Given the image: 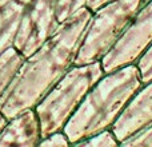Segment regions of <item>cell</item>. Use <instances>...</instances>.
<instances>
[{"label":"cell","instance_id":"d6986e66","mask_svg":"<svg viewBox=\"0 0 152 147\" xmlns=\"http://www.w3.org/2000/svg\"><path fill=\"white\" fill-rule=\"evenodd\" d=\"M18 1L23 3V4H27V3H28V1H31V0H18Z\"/></svg>","mask_w":152,"mask_h":147},{"label":"cell","instance_id":"9c48e42d","mask_svg":"<svg viewBox=\"0 0 152 147\" xmlns=\"http://www.w3.org/2000/svg\"><path fill=\"white\" fill-rule=\"evenodd\" d=\"M24 5L18 0H10L0 7V56L13 47Z\"/></svg>","mask_w":152,"mask_h":147},{"label":"cell","instance_id":"8fae6325","mask_svg":"<svg viewBox=\"0 0 152 147\" xmlns=\"http://www.w3.org/2000/svg\"><path fill=\"white\" fill-rule=\"evenodd\" d=\"M75 146H77V147H116V146H120V143L116 139L112 130L105 129L103 131H99L96 134L77 142Z\"/></svg>","mask_w":152,"mask_h":147},{"label":"cell","instance_id":"5b68a950","mask_svg":"<svg viewBox=\"0 0 152 147\" xmlns=\"http://www.w3.org/2000/svg\"><path fill=\"white\" fill-rule=\"evenodd\" d=\"M152 43V0L143 3L128 28L100 60L104 74L137 62Z\"/></svg>","mask_w":152,"mask_h":147},{"label":"cell","instance_id":"ba28073f","mask_svg":"<svg viewBox=\"0 0 152 147\" xmlns=\"http://www.w3.org/2000/svg\"><path fill=\"white\" fill-rule=\"evenodd\" d=\"M42 139L40 122L35 108H27L7 121L0 132V147H34Z\"/></svg>","mask_w":152,"mask_h":147},{"label":"cell","instance_id":"8992f818","mask_svg":"<svg viewBox=\"0 0 152 147\" xmlns=\"http://www.w3.org/2000/svg\"><path fill=\"white\" fill-rule=\"evenodd\" d=\"M56 0H31L24 5L13 47L24 56L34 54L59 28Z\"/></svg>","mask_w":152,"mask_h":147},{"label":"cell","instance_id":"277c9868","mask_svg":"<svg viewBox=\"0 0 152 147\" xmlns=\"http://www.w3.org/2000/svg\"><path fill=\"white\" fill-rule=\"evenodd\" d=\"M143 0H111L92 12L86 28L74 64L100 62L124 34Z\"/></svg>","mask_w":152,"mask_h":147},{"label":"cell","instance_id":"9a60e30c","mask_svg":"<svg viewBox=\"0 0 152 147\" xmlns=\"http://www.w3.org/2000/svg\"><path fill=\"white\" fill-rule=\"evenodd\" d=\"M37 146H43V147H68L71 146L67 135L64 134L63 130L60 131H55L51 134L45 135L40 139L39 145Z\"/></svg>","mask_w":152,"mask_h":147},{"label":"cell","instance_id":"52a82bcc","mask_svg":"<svg viewBox=\"0 0 152 147\" xmlns=\"http://www.w3.org/2000/svg\"><path fill=\"white\" fill-rule=\"evenodd\" d=\"M148 124H152V80L137 90L111 130L120 143Z\"/></svg>","mask_w":152,"mask_h":147},{"label":"cell","instance_id":"7c38bea8","mask_svg":"<svg viewBox=\"0 0 152 147\" xmlns=\"http://www.w3.org/2000/svg\"><path fill=\"white\" fill-rule=\"evenodd\" d=\"M86 1L87 0H56L55 13L59 24L68 20L79 10L86 7Z\"/></svg>","mask_w":152,"mask_h":147},{"label":"cell","instance_id":"30bf717a","mask_svg":"<svg viewBox=\"0 0 152 147\" xmlns=\"http://www.w3.org/2000/svg\"><path fill=\"white\" fill-rule=\"evenodd\" d=\"M23 60L24 56L15 47H11L0 56V98L12 82Z\"/></svg>","mask_w":152,"mask_h":147},{"label":"cell","instance_id":"ac0fdd59","mask_svg":"<svg viewBox=\"0 0 152 147\" xmlns=\"http://www.w3.org/2000/svg\"><path fill=\"white\" fill-rule=\"evenodd\" d=\"M10 1V0H0V7H1V5H4L5 3H8Z\"/></svg>","mask_w":152,"mask_h":147},{"label":"cell","instance_id":"ffe728a7","mask_svg":"<svg viewBox=\"0 0 152 147\" xmlns=\"http://www.w3.org/2000/svg\"><path fill=\"white\" fill-rule=\"evenodd\" d=\"M145 1H148V0H143V3H145Z\"/></svg>","mask_w":152,"mask_h":147},{"label":"cell","instance_id":"7a4b0ae2","mask_svg":"<svg viewBox=\"0 0 152 147\" xmlns=\"http://www.w3.org/2000/svg\"><path fill=\"white\" fill-rule=\"evenodd\" d=\"M142 86L136 63L104 74L87 92L63 127L71 146L99 131L111 129Z\"/></svg>","mask_w":152,"mask_h":147},{"label":"cell","instance_id":"5bb4252c","mask_svg":"<svg viewBox=\"0 0 152 147\" xmlns=\"http://www.w3.org/2000/svg\"><path fill=\"white\" fill-rule=\"evenodd\" d=\"M136 66L139 68V75L142 83H148L152 80V43L145 48V51L137 59Z\"/></svg>","mask_w":152,"mask_h":147},{"label":"cell","instance_id":"2e32d148","mask_svg":"<svg viewBox=\"0 0 152 147\" xmlns=\"http://www.w3.org/2000/svg\"><path fill=\"white\" fill-rule=\"evenodd\" d=\"M111 0H87L86 1V7L88 8L91 12H95L96 10H99L100 7L105 5L107 3H110Z\"/></svg>","mask_w":152,"mask_h":147},{"label":"cell","instance_id":"6da1fadb","mask_svg":"<svg viewBox=\"0 0 152 147\" xmlns=\"http://www.w3.org/2000/svg\"><path fill=\"white\" fill-rule=\"evenodd\" d=\"M92 12L87 7L79 10L61 23L55 34L34 54L24 58L12 82L0 98V112L11 116L34 108L51 87L72 66Z\"/></svg>","mask_w":152,"mask_h":147},{"label":"cell","instance_id":"e0dca14e","mask_svg":"<svg viewBox=\"0 0 152 147\" xmlns=\"http://www.w3.org/2000/svg\"><path fill=\"white\" fill-rule=\"evenodd\" d=\"M7 121H8V119L5 118V116L3 115L1 112H0V132H1V130L4 129V126H5V123H7Z\"/></svg>","mask_w":152,"mask_h":147},{"label":"cell","instance_id":"3957f363","mask_svg":"<svg viewBox=\"0 0 152 147\" xmlns=\"http://www.w3.org/2000/svg\"><path fill=\"white\" fill-rule=\"evenodd\" d=\"M104 75L100 62L74 66L68 70L35 106L42 138L60 131L76 111L87 92Z\"/></svg>","mask_w":152,"mask_h":147},{"label":"cell","instance_id":"4fadbf2b","mask_svg":"<svg viewBox=\"0 0 152 147\" xmlns=\"http://www.w3.org/2000/svg\"><path fill=\"white\" fill-rule=\"evenodd\" d=\"M120 146H128V147H143L148 146L152 147V124L143 127L137 130L136 132L120 142Z\"/></svg>","mask_w":152,"mask_h":147}]
</instances>
